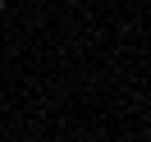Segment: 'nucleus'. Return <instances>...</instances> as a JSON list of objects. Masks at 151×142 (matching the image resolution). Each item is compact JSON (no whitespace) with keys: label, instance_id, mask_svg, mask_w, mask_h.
<instances>
[{"label":"nucleus","instance_id":"obj_1","mask_svg":"<svg viewBox=\"0 0 151 142\" xmlns=\"http://www.w3.org/2000/svg\"><path fill=\"white\" fill-rule=\"evenodd\" d=\"M0 9H5V0H0Z\"/></svg>","mask_w":151,"mask_h":142},{"label":"nucleus","instance_id":"obj_2","mask_svg":"<svg viewBox=\"0 0 151 142\" xmlns=\"http://www.w3.org/2000/svg\"><path fill=\"white\" fill-rule=\"evenodd\" d=\"M69 5H78V0H69Z\"/></svg>","mask_w":151,"mask_h":142}]
</instances>
